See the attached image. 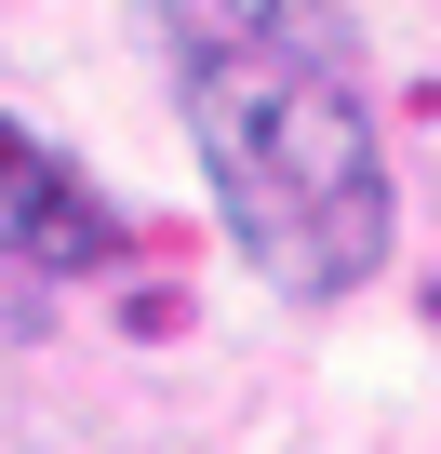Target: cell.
<instances>
[{"mask_svg":"<svg viewBox=\"0 0 441 454\" xmlns=\"http://www.w3.org/2000/svg\"><path fill=\"white\" fill-rule=\"evenodd\" d=\"M161 54H174V121L201 147V187L255 254V281L295 308L361 294L388 268L401 187L335 0H161Z\"/></svg>","mask_w":441,"mask_h":454,"instance_id":"1","label":"cell"},{"mask_svg":"<svg viewBox=\"0 0 441 454\" xmlns=\"http://www.w3.org/2000/svg\"><path fill=\"white\" fill-rule=\"evenodd\" d=\"M0 254L41 268V281H94V268H121V214H107V187H94L67 147H41L14 107H0Z\"/></svg>","mask_w":441,"mask_h":454,"instance_id":"2","label":"cell"}]
</instances>
